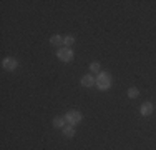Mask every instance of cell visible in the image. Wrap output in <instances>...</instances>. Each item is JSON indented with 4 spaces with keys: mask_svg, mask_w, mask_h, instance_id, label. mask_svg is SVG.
I'll list each match as a JSON object with an SVG mask.
<instances>
[{
    "mask_svg": "<svg viewBox=\"0 0 156 150\" xmlns=\"http://www.w3.org/2000/svg\"><path fill=\"white\" fill-rule=\"evenodd\" d=\"M63 39H65V37H62V35H58V33H55V35L50 37V43L55 45V47H60V45H63Z\"/></svg>",
    "mask_w": 156,
    "mask_h": 150,
    "instance_id": "cell-8",
    "label": "cell"
},
{
    "mask_svg": "<svg viewBox=\"0 0 156 150\" xmlns=\"http://www.w3.org/2000/svg\"><path fill=\"white\" fill-rule=\"evenodd\" d=\"M17 67H18V62L15 57H5L2 60V69L7 70V72H13Z\"/></svg>",
    "mask_w": 156,
    "mask_h": 150,
    "instance_id": "cell-4",
    "label": "cell"
},
{
    "mask_svg": "<svg viewBox=\"0 0 156 150\" xmlns=\"http://www.w3.org/2000/svg\"><path fill=\"white\" fill-rule=\"evenodd\" d=\"M73 43H75V37H73V35H66L65 39H63V45H65V47L70 48Z\"/></svg>",
    "mask_w": 156,
    "mask_h": 150,
    "instance_id": "cell-11",
    "label": "cell"
},
{
    "mask_svg": "<svg viewBox=\"0 0 156 150\" xmlns=\"http://www.w3.org/2000/svg\"><path fill=\"white\" fill-rule=\"evenodd\" d=\"M81 118H83V115L78 110H70V112H66V115H65V120H66L68 125H76V123L81 122Z\"/></svg>",
    "mask_w": 156,
    "mask_h": 150,
    "instance_id": "cell-3",
    "label": "cell"
},
{
    "mask_svg": "<svg viewBox=\"0 0 156 150\" xmlns=\"http://www.w3.org/2000/svg\"><path fill=\"white\" fill-rule=\"evenodd\" d=\"M62 130H63V135H65L66 138H72L73 135H75V125H68V123H66Z\"/></svg>",
    "mask_w": 156,
    "mask_h": 150,
    "instance_id": "cell-7",
    "label": "cell"
},
{
    "mask_svg": "<svg viewBox=\"0 0 156 150\" xmlns=\"http://www.w3.org/2000/svg\"><path fill=\"white\" fill-rule=\"evenodd\" d=\"M126 93H128V97H129V99H136V97H140V90L136 88V87H129Z\"/></svg>",
    "mask_w": 156,
    "mask_h": 150,
    "instance_id": "cell-10",
    "label": "cell"
},
{
    "mask_svg": "<svg viewBox=\"0 0 156 150\" xmlns=\"http://www.w3.org/2000/svg\"><path fill=\"white\" fill-rule=\"evenodd\" d=\"M90 72H96V73L101 72V65H100V62H91L90 63Z\"/></svg>",
    "mask_w": 156,
    "mask_h": 150,
    "instance_id": "cell-12",
    "label": "cell"
},
{
    "mask_svg": "<svg viewBox=\"0 0 156 150\" xmlns=\"http://www.w3.org/2000/svg\"><path fill=\"white\" fill-rule=\"evenodd\" d=\"M65 125H66L65 117H55L53 118V127H55V129H63Z\"/></svg>",
    "mask_w": 156,
    "mask_h": 150,
    "instance_id": "cell-9",
    "label": "cell"
},
{
    "mask_svg": "<svg viewBox=\"0 0 156 150\" xmlns=\"http://www.w3.org/2000/svg\"><path fill=\"white\" fill-rule=\"evenodd\" d=\"M57 57H58V60H60V62H72L73 57H75V54H73L72 48H68V47H62V48H58Z\"/></svg>",
    "mask_w": 156,
    "mask_h": 150,
    "instance_id": "cell-2",
    "label": "cell"
},
{
    "mask_svg": "<svg viewBox=\"0 0 156 150\" xmlns=\"http://www.w3.org/2000/svg\"><path fill=\"white\" fill-rule=\"evenodd\" d=\"M153 110H154V105L151 102H144V103H141V107H140V114L143 115V117H150V115L153 114Z\"/></svg>",
    "mask_w": 156,
    "mask_h": 150,
    "instance_id": "cell-5",
    "label": "cell"
},
{
    "mask_svg": "<svg viewBox=\"0 0 156 150\" xmlns=\"http://www.w3.org/2000/svg\"><path fill=\"white\" fill-rule=\"evenodd\" d=\"M80 84H81V87H85V88H91L93 85H96V78H93L90 73H87V75H83V77H81Z\"/></svg>",
    "mask_w": 156,
    "mask_h": 150,
    "instance_id": "cell-6",
    "label": "cell"
},
{
    "mask_svg": "<svg viewBox=\"0 0 156 150\" xmlns=\"http://www.w3.org/2000/svg\"><path fill=\"white\" fill-rule=\"evenodd\" d=\"M110 87H111V75L108 72H100L96 75V88L108 90Z\"/></svg>",
    "mask_w": 156,
    "mask_h": 150,
    "instance_id": "cell-1",
    "label": "cell"
}]
</instances>
